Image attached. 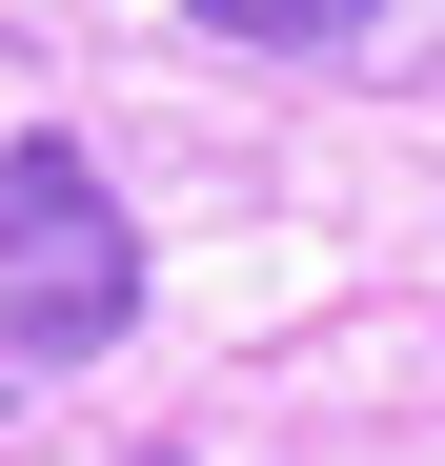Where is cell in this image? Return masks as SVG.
<instances>
[{
  "label": "cell",
  "instance_id": "6da1fadb",
  "mask_svg": "<svg viewBox=\"0 0 445 466\" xmlns=\"http://www.w3.org/2000/svg\"><path fill=\"white\" fill-rule=\"evenodd\" d=\"M142 325V223L122 183L82 163V142H0V385H41V365H102Z\"/></svg>",
  "mask_w": 445,
  "mask_h": 466
},
{
  "label": "cell",
  "instance_id": "7a4b0ae2",
  "mask_svg": "<svg viewBox=\"0 0 445 466\" xmlns=\"http://www.w3.org/2000/svg\"><path fill=\"white\" fill-rule=\"evenodd\" d=\"M203 41H263V61H324V41H364L385 0H183Z\"/></svg>",
  "mask_w": 445,
  "mask_h": 466
},
{
  "label": "cell",
  "instance_id": "3957f363",
  "mask_svg": "<svg viewBox=\"0 0 445 466\" xmlns=\"http://www.w3.org/2000/svg\"><path fill=\"white\" fill-rule=\"evenodd\" d=\"M0 406H21V385H0Z\"/></svg>",
  "mask_w": 445,
  "mask_h": 466
},
{
  "label": "cell",
  "instance_id": "277c9868",
  "mask_svg": "<svg viewBox=\"0 0 445 466\" xmlns=\"http://www.w3.org/2000/svg\"><path fill=\"white\" fill-rule=\"evenodd\" d=\"M163 466H183V446H163Z\"/></svg>",
  "mask_w": 445,
  "mask_h": 466
}]
</instances>
